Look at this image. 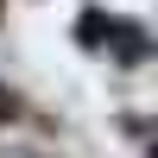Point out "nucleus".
<instances>
[{
	"mask_svg": "<svg viewBox=\"0 0 158 158\" xmlns=\"http://www.w3.org/2000/svg\"><path fill=\"white\" fill-rule=\"evenodd\" d=\"M82 38H89V44H114L127 63H139V57H146V38H139V32H127V25H108V32H101V25L89 19V25H82Z\"/></svg>",
	"mask_w": 158,
	"mask_h": 158,
	"instance_id": "nucleus-1",
	"label": "nucleus"
}]
</instances>
